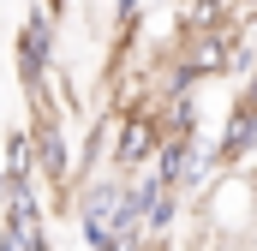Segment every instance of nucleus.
Returning a JSON list of instances; mask_svg holds the SVG:
<instances>
[{
    "instance_id": "f257e3e1",
    "label": "nucleus",
    "mask_w": 257,
    "mask_h": 251,
    "mask_svg": "<svg viewBox=\"0 0 257 251\" xmlns=\"http://www.w3.org/2000/svg\"><path fill=\"white\" fill-rule=\"evenodd\" d=\"M12 66H18V84H24L30 102L48 96V84H54V72H60V24H54L48 6H30V12H24V24H18V36H12Z\"/></svg>"
},
{
    "instance_id": "f03ea898",
    "label": "nucleus",
    "mask_w": 257,
    "mask_h": 251,
    "mask_svg": "<svg viewBox=\"0 0 257 251\" xmlns=\"http://www.w3.org/2000/svg\"><path fill=\"white\" fill-rule=\"evenodd\" d=\"M162 138H168V132H162V120H156V108H150V102L126 108V114H120V132H114L108 174H120V180H132V174H150V168H156Z\"/></svg>"
},
{
    "instance_id": "7ed1b4c3",
    "label": "nucleus",
    "mask_w": 257,
    "mask_h": 251,
    "mask_svg": "<svg viewBox=\"0 0 257 251\" xmlns=\"http://www.w3.org/2000/svg\"><path fill=\"white\" fill-rule=\"evenodd\" d=\"M233 42L239 30H186L168 42V54L186 66L192 84H209V78H233Z\"/></svg>"
},
{
    "instance_id": "20e7f679",
    "label": "nucleus",
    "mask_w": 257,
    "mask_h": 251,
    "mask_svg": "<svg viewBox=\"0 0 257 251\" xmlns=\"http://www.w3.org/2000/svg\"><path fill=\"white\" fill-rule=\"evenodd\" d=\"M251 156H257V108L233 102L221 120V138H215V168L233 174V168H251Z\"/></svg>"
},
{
    "instance_id": "39448f33",
    "label": "nucleus",
    "mask_w": 257,
    "mask_h": 251,
    "mask_svg": "<svg viewBox=\"0 0 257 251\" xmlns=\"http://www.w3.org/2000/svg\"><path fill=\"white\" fill-rule=\"evenodd\" d=\"M186 30H239V6L233 0H180L174 36H186Z\"/></svg>"
},
{
    "instance_id": "423d86ee",
    "label": "nucleus",
    "mask_w": 257,
    "mask_h": 251,
    "mask_svg": "<svg viewBox=\"0 0 257 251\" xmlns=\"http://www.w3.org/2000/svg\"><path fill=\"white\" fill-rule=\"evenodd\" d=\"M0 168H6L12 191L36 186V144H30V126H12V132H6V144H0Z\"/></svg>"
},
{
    "instance_id": "0eeeda50",
    "label": "nucleus",
    "mask_w": 257,
    "mask_h": 251,
    "mask_svg": "<svg viewBox=\"0 0 257 251\" xmlns=\"http://www.w3.org/2000/svg\"><path fill=\"white\" fill-rule=\"evenodd\" d=\"M197 144H203V138H162L150 174H156L168 191H180V186H186V168H192V156H197Z\"/></svg>"
},
{
    "instance_id": "6e6552de",
    "label": "nucleus",
    "mask_w": 257,
    "mask_h": 251,
    "mask_svg": "<svg viewBox=\"0 0 257 251\" xmlns=\"http://www.w3.org/2000/svg\"><path fill=\"white\" fill-rule=\"evenodd\" d=\"M138 24H144V0H114V30H120V54H132V42H138Z\"/></svg>"
},
{
    "instance_id": "1a4fd4ad",
    "label": "nucleus",
    "mask_w": 257,
    "mask_h": 251,
    "mask_svg": "<svg viewBox=\"0 0 257 251\" xmlns=\"http://www.w3.org/2000/svg\"><path fill=\"white\" fill-rule=\"evenodd\" d=\"M180 209H186V197H180V191H162L156 209H150V239H168V227L180 221Z\"/></svg>"
},
{
    "instance_id": "9d476101",
    "label": "nucleus",
    "mask_w": 257,
    "mask_h": 251,
    "mask_svg": "<svg viewBox=\"0 0 257 251\" xmlns=\"http://www.w3.org/2000/svg\"><path fill=\"white\" fill-rule=\"evenodd\" d=\"M239 42L251 48V60H257V6H251V12H239Z\"/></svg>"
},
{
    "instance_id": "9b49d317",
    "label": "nucleus",
    "mask_w": 257,
    "mask_h": 251,
    "mask_svg": "<svg viewBox=\"0 0 257 251\" xmlns=\"http://www.w3.org/2000/svg\"><path fill=\"white\" fill-rule=\"evenodd\" d=\"M233 102H245V108H257V66H251V78H239V96Z\"/></svg>"
},
{
    "instance_id": "f8f14e48",
    "label": "nucleus",
    "mask_w": 257,
    "mask_h": 251,
    "mask_svg": "<svg viewBox=\"0 0 257 251\" xmlns=\"http://www.w3.org/2000/svg\"><path fill=\"white\" fill-rule=\"evenodd\" d=\"M12 203V180H6V168H0V209Z\"/></svg>"
},
{
    "instance_id": "ddd939ff",
    "label": "nucleus",
    "mask_w": 257,
    "mask_h": 251,
    "mask_svg": "<svg viewBox=\"0 0 257 251\" xmlns=\"http://www.w3.org/2000/svg\"><path fill=\"white\" fill-rule=\"evenodd\" d=\"M233 6H239V12H251V6H257V0H233Z\"/></svg>"
}]
</instances>
